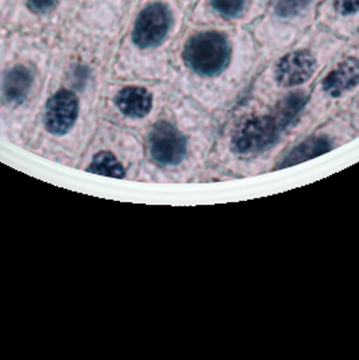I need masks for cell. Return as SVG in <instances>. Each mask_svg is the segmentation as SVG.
I'll return each instance as SVG.
<instances>
[{
	"label": "cell",
	"instance_id": "17",
	"mask_svg": "<svg viewBox=\"0 0 359 360\" xmlns=\"http://www.w3.org/2000/svg\"><path fill=\"white\" fill-rule=\"evenodd\" d=\"M358 98V101H357V104H358V105H359V95H358V98Z\"/></svg>",
	"mask_w": 359,
	"mask_h": 360
},
{
	"label": "cell",
	"instance_id": "1",
	"mask_svg": "<svg viewBox=\"0 0 359 360\" xmlns=\"http://www.w3.org/2000/svg\"><path fill=\"white\" fill-rule=\"evenodd\" d=\"M180 60L194 79L226 103L245 89L263 64L260 45L248 27L203 23L184 38Z\"/></svg>",
	"mask_w": 359,
	"mask_h": 360
},
{
	"label": "cell",
	"instance_id": "13",
	"mask_svg": "<svg viewBox=\"0 0 359 360\" xmlns=\"http://www.w3.org/2000/svg\"><path fill=\"white\" fill-rule=\"evenodd\" d=\"M33 85V73L29 68L18 65L13 68L3 82V96L8 103H22Z\"/></svg>",
	"mask_w": 359,
	"mask_h": 360
},
{
	"label": "cell",
	"instance_id": "3",
	"mask_svg": "<svg viewBox=\"0 0 359 360\" xmlns=\"http://www.w3.org/2000/svg\"><path fill=\"white\" fill-rule=\"evenodd\" d=\"M322 1L269 0L263 15L248 27L260 45L263 64L294 45L316 25V13Z\"/></svg>",
	"mask_w": 359,
	"mask_h": 360
},
{
	"label": "cell",
	"instance_id": "6",
	"mask_svg": "<svg viewBox=\"0 0 359 360\" xmlns=\"http://www.w3.org/2000/svg\"><path fill=\"white\" fill-rule=\"evenodd\" d=\"M267 4L269 0H199L195 18L203 25L250 27Z\"/></svg>",
	"mask_w": 359,
	"mask_h": 360
},
{
	"label": "cell",
	"instance_id": "11",
	"mask_svg": "<svg viewBox=\"0 0 359 360\" xmlns=\"http://www.w3.org/2000/svg\"><path fill=\"white\" fill-rule=\"evenodd\" d=\"M115 104L125 116L141 119L147 116L151 111L153 96L146 88L127 86L116 95Z\"/></svg>",
	"mask_w": 359,
	"mask_h": 360
},
{
	"label": "cell",
	"instance_id": "5",
	"mask_svg": "<svg viewBox=\"0 0 359 360\" xmlns=\"http://www.w3.org/2000/svg\"><path fill=\"white\" fill-rule=\"evenodd\" d=\"M180 22V10L170 0H153L139 13L132 29V42L139 49L161 48Z\"/></svg>",
	"mask_w": 359,
	"mask_h": 360
},
{
	"label": "cell",
	"instance_id": "10",
	"mask_svg": "<svg viewBox=\"0 0 359 360\" xmlns=\"http://www.w3.org/2000/svg\"><path fill=\"white\" fill-rule=\"evenodd\" d=\"M79 115V98L70 91H58L49 98L45 110V127L54 135L72 130Z\"/></svg>",
	"mask_w": 359,
	"mask_h": 360
},
{
	"label": "cell",
	"instance_id": "15",
	"mask_svg": "<svg viewBox=\"0 0 359 360\" xmlns=\"http://www.w3.org/2000/svg\"><path fill=\"white\" fill-rule=\"evenodd\" d=\"M58 0H29V7L33 10L34 13L38 14H44V13H49L50 10H53L56 7Z\"/></svg>",
	"mask_w": 359,
	"mask_h": 360
},
{
	"label": "cell",
	"instance_id": "14",
	"mask_svg": "<svg viewBox=\"0 0 359 360\" xmlns=\"http://www.w3.org/2000/svg\"><path fill=\"white\" fill-rule=\"evenodd\" d=\"M88 170L92 173H96V174L114 177V179H123L126 174L125 169L122 167V165L118 162L114 154H111L108 151H101V153H99L98 155H95Z\"/></svg>",
	"mask_w": 359,
	"mask_h": 360
},
{
	"label": "cell",
	"instance_id": "2",
	"mask_svg": "<svg viewBox=\"0 0 359 360\" xmlns=\"http://www.w3.org/2000/svg\"><path fill=\"white\" fill-rule=\"evenodd\" d=\"M350 44L315 25L294 45L265 63L251 85V95L266 101L310 89L319 75Z\"/></svg>",
	"mask_w": 359,
	"mask_h": 360
},
{
	"label": "cell",
	"instance_id": "12",
	"mask_svg": "<svg viewBox=\"0 0 359 360\" xmlns=\"http://www.w3.org/2000/svg\"><path fill=\"white\" fill-rule=\"evenodd\" d=\"M334 148H335V142L329 135H325V134L313 135L308 139H306L303 143H300L298 146H296L286 155V158L282 160V162L278 167H289L294 165L303 164L315 157H319L325 153L331 151Z\"/></svg>",
	"mask_w": 359,
	"mask_h": 360
},
{
	"label": "cell",
	"instance_id": "9",
	"mask_svg": "<svg viewBox=\"0 0 359 360\" xmlns=\"http://www.w3.org/2000/svg\"><path fill=\"white\" fill-rule=\"evenodd\" d=\"M151 158L163 166L180 165L188 150L187 136L169 122H158L149 135Z\"/></svg>",
	"mask_w": 359,
	"mask_h": 360
},
{
	"label": "cell",
	"instance_id": "7",
	"mask_svg": "<svg viewBox=\"0 0 359 360\" xmlns=\"http://www.w3.org/2000/svg\"><path fill=\"white\" fill-rule=\"evenodd\" d=\"M284 127L273 114L254 115L244 120L231 136V150L239 157L258 155L273 148Z\"/></svg>",
	"mask_w": 359,
	"mask_h": 360
},
{
	"label": "cell",
	"instance_id": "4",
	"mask_svg": "<svg viewBox=\"0 0 359 360\" xmlns=\"http://www.w3.org/2000/svg\"><path fill=\"white\" fill-rule=\"evenodd\" d=\"M359 95V46L350 44L313 82L308 105L327 107Z\"/></svg>",
	"mask_w": 359,
	"mask_h": 360
},
{
	"label": "cell",
	"instance_id": "8",
	"mask_svg": "<svg viewBox=\"0 0 359 360\" xmlns=\"http://www.w3.org/2000/svg\"><path fill=\"white\" fill-rule=\"evenodd\" d=\"M316 25L354 42L359 33V0H323L317 7Z\"/></svg>",
	"mask_w": 359,
	"mask_h": 360
},
{
	"label": "cell",
	"instance_id": "16",
	"mask_svg": "<svg viewBox=\"0 0 359 360\" xmlns=\"http://www.w3.org/2000/svg\"><path fill=\"white\" fill-rule=\"evenodd\" d=\"M353 44H355V45H358L359 46V33L358 35H357V38L354 39V42H353Z\"/></svg>",
	"mask_w": 359,
	"mask_h": 360
}]
</instances>
